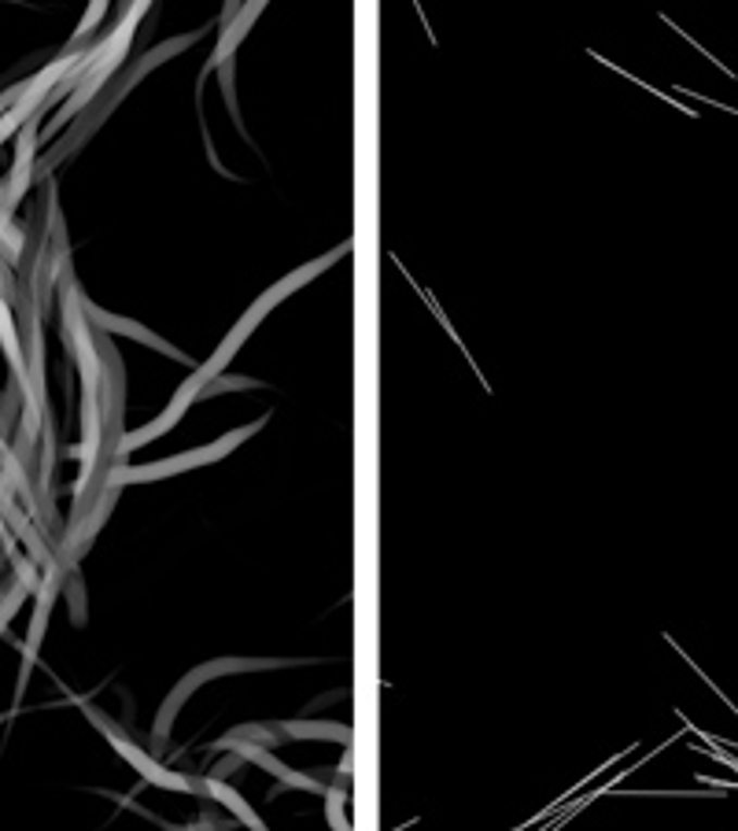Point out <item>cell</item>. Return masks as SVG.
I'll return each instance as SVG.
<instances>
[{"label": "cell", "mask_w": 738, "mask_h": 831, "mask_svg": "<svg viewBox=\"0 0 738 831\" xmlns=\"http://www.w3.org/2000/svg\"><path fill=\"white\" fill-rule=\"evenodd\" d=\"M282 732L292 735V740H340V743H351V728H343V724L292 721V724H282Z\"/></svg>", "instance_id": "5"}, {"label": "cell", "mask_w": 738, "mask_h": 831, "mask_svg": "<svg viewBox=\"0 0 738 831\" xmlns=\"http://www.w3.org/2000/svg\"><path fill=\"white\" fill-rule=\"evenodd\" d=\"M82 314H89V319H92V325H100V330H104V333H123V336H134V340L148 344V348H155V351H166V355H171V359L185 362V367H189V362H192V359H185V355L177 351V348H171V344H166V340H159V336H152V333H148L141 322L115 319V314H104V311H100V307H92V303H86V300H82Z\"/></svg>", "instance_id": "3"}, {"label": "cell", "mask_w": 738, "mask_h": 831, "mask_svg": "<svg viewBox=\"0 0 738 831\" xmlns=\"http://www.w3.org/2000/svg\"><path fill=\"white\" fill-rule=\"evenodd\" d=\"M343 798H348V795H343L340 787H333V791H329V802H325V806H329V824H333L336 831H351L348 820H343V809H340Z\"/></svg>", "instance_id": "8"}, {"label": "cell", "mask_w": 738, "mask_h": 831, "mask_svg": "<svg viewBox=\"0 0 738 831\" xmlns=\"http://www.w3.org/2000/svg\"><path fill=\"white\" fill-rule=\"evenodd\" d=\"M255 15H263V4L240 8V12H237V23H233V26H222V41H218V49H214V55H211L208 71H211V67H222V63L229 60V52L240 45V37H245L248 26L255 23Z\"/></svg>", "instance_id": "4"}, {"label": "cell", "mask_w": 738, "mask_h": 831, "mask_svg": "<svg viewBox=\"0 0 738 831\" xmlns=\"http://www.w3.org/2000/svg\"><path fill=\"white\" fill-rule=\"evenodd\" d=\"M86 714H89V721L97 724L100 732L108 735L111 746H115V751L123 754V758H126L129 765H134V769L141 772V777H145L148 783H155V787H166V791H192V783H189V780L174 777V772H171V769H163V765H159L155 758H148V754L141 751V746L129 743L123 732H115V728H111V721H104V717H100L97 709H86Z\"/></svg>", "instance_id": "2"}, {"label": "cell", "mask_w": 738, "mask_h": 831, "mask_svg": "<svg viewBox=\"0 0 738 831\" xmlns=\"http://www.w3.org/2000/svg\"><path fill=\"white\" fill-rule=\"evenodd\" d=\"M208 791H211V798H218L222 806H226V809H233V814H237L240 820H245V824H248L251 831H266V824H263V820H259L255 814H251V806H248V802L240 798V795H233V791H229V787H226V783H222V780H208Z\"/></svg>", "instance_id": "6"}, {"label": "cell", "mask_w": 738, "mask_h": 831, "mask_svg": "<svg viewBox=\"0 0 738 831\" xmlns=\"http://www.w3.org/2000/svg\"><path fill=\"white\" fill-rule=\"evenodd\" d=\"M0 344H4L8 359H12V370L18 377H26V359H23V344L15 336V322H12V311H8L4 296H0Z\"/></svg>", "instance_id": "7"}, {"label": "cell", "mask_w": 738, "mask_h": 831, "mask_svg": "<svg viewBox=\"0 0 738 831\" xmlns=\"http://www.w3.org/2000/svg\"><path fill=\"white\" fill-rule=\"evenodd\" d=\"M100 15H104V4H92V8H89V15L82 18V26H78V34H74V37H86V34L92 30V26H97V18H100Z\"/></svg>", "instance_id": "9"}, {"label": "cell", "mask_w": 738, "mask_h": 831, "mask_svg": "<svg viewBox=\"0 0 738 831\" xmlns=\"http://www.w3.org/2000/svg\"><path fill=\"white\" fill-rule=\"evenodd\" d=\"M270 418V414H266ZM266 418H259L255 425L251 429H237V433H229L226 441H214V444H208V447H200V451H189V455H177V459H171V462H152V466H129V470H111V477H108V488L115 492L118 484H129V481H159V477H171V473H177V470H189V466H208V462H214V459H222V455H229L233 447L237 444H245L255 429H263L266 425Z\"/></svg>", "instance_id": "1"}]
</instances>
